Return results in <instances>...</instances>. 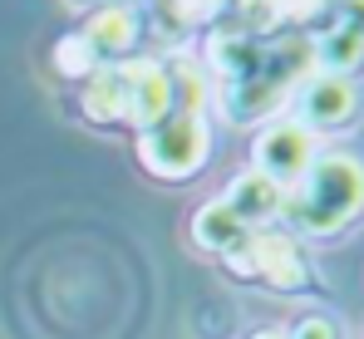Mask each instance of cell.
<instances>
[{
	"mask_svg": "<svg viewBox=\"0 0 364 339\" xmlns=\"http://www.w3.org/2000/svg\"><path fill=\"white\" fill-rule=\"evenodd\" d=\"M364 217V163L355 153H340V148H320V158L310 163L301 182L286 192V217L296 236H315V241H330L340 231Z\"/></svg>",
	"mask_w": 364,
	"mask_h": 339,
	"instance_id": "1",
	"label": "cell"
},
{
	"mask_svg": "<svg viewBox=\"0 0 364 339\" xmlns=\"http://www.w3.org/2000/svg\"><path fill=\"white\" fill-rule=\"evenodd\" d=\"M315 69V45L310 35H286L276 45L261 50V64L246 74L242 84L222 89V104L237 123H256V118H276L286 99H296L301 79Z\"/></svg>",
	"mask_w": 364,
	"mask_h": 339,
	"instance_id": "2",
	"label": "cell"
},
{
	"mask_svg": "<svg viewBox=\"0 0 364 339\" xmlns=\"http://www.w3.org/2000/svg\"><path fill=\"white\" fill-rule=\"evenodd\" d=\"M212 158V128H207V109L178 104L163 123L138 133V163L153 172L158 182H187L197 177L202 163Z\"/></svg>",
	"mask_w": 364,
	"mask_h": 339,
	"instance_id": "3",
	"label": "cell"
},
{
	"mask_svg": "<svg viewBox=\"0 0 364 339\" xmlns=\"http://www.w3.org/2000/svg\"><path fill=\"white\" fill-rule=\"evenodd\" d=\"M320 158V138L305 128L296 113H276V118H266L261 123V133H256V143H251V168L266 172L276 187H296L310 163Z\"/></svg>",
	"mask_w": 364,
	"mask_h": 339,
	"instance_id": "4",
	"label": "cell"
},
{
	"mask_svg": "<svg viewBox=\"0 0 364 339\" xmlns=\"http://www.w3.org/2000/svg\"><path fill=\"white\" fill-rule=\"evenodd\" d=\"M296 118L315 138L325 133H350L355 123L364 118V94L355 79L345 74H325V69H310L296 89Z\"/></svg>",
	"mask_w": 364,
	"mask_h": 339,
	"instance_id": "5",
	"label": "cell"
},
{
	"mask_svg": "<svg viewBox=\"0 0 364 339\" xmlns=\"http://www.w3.org/2000/svg\"><path fill=\"white\" fill-rule=\"evenodd\" d=\"M251 281L281 295H305L315 290V266L305 256V246L296 241V231H251Z\"/></svg>",
	"mask_w": 364,
	"mask_h": 339,
	"instance_id": "6",
	"label": "cell"
},
{
	"mask_svg": "<svg viewBox=\"0 0 364 339\" xmlns=\"http://www.w3.org/2000/svg\"><path fill=\"white\" fill-rule=\"evenodd\" d=\"M119 69H123V84H128V123L138 133L163 123L178 109V84H173L168 64H158V59H123Z\"/></svg>",
	"mask_w": 364,
	"mask_h": 339,
	"instance_id": "7",
	"label": "cell"
},
{
	"mask_svg": "<svg viewBox=\"0 0 364 339\" xmlns=\"http://www.w3.org/2000/svg\"><path fill=\"white\" fill-rule=\"evenodd\" d=\"M79 35L89 40V50L99 55V64H123V59H133L138 40H143V15H138V5H114V0H104V5L84 20Z\"/></svg>",
	"mask_w": 364,
	"mask_h": 339,
	"instance_id": "8",
	"label": "cell"
},
{
	"mask_svg": "<svg viewBox=\"0 0 364 339\" xmlns=\"http://www.w3.org/2000/svg\"><path fill=\"white\" fill-rule=\"evenodd\" d=\"M222 202L237 212V222H242L246 231H266V226H276L286 217V187H276L266 172H256V168L237 172V177L227 182Z\"/></svg>",
	"mask_w": 364,
	"mask_h": 339,
	"instance_id": "9",
	"label": "cell"
},
{
	"mask_svg": "<svg viewBox=\"0 0 364 339\" xmlns=\"http://www.w3.org/2000/svg\"><path fill=\"white\" fill-rule=\"evenodd\" d=\"M261 50H266V40H256L251 30H212L207 35V69L222 79V89H232V84H242L246 74L261 64Z\"/></svg>",
	"mask_w": 364,
	"mask_h": 339,
	"instance_id": "10",
	"label": "cell"
},
{
	"mask_svg": "<svg viewBox=\"0 0 364 339\" xmlns=\"http://www.w3.org/2000/svg\"><path fill=\"white\" fill-rule=\"evenodd\" d=\"M79 113L89 123H128V84H123V69L119 64H99L84 84H79Z\"/></svg>",
	"mask_w": 364,
	"mask_h": 339,
	"instance_id": "11",
	"label": "cell"
},
{
	"mask_svg": "<svg viewBox=\"0 0 364 339\" xmlns=\"http://www.w3.org/2000/svg\"><path fill=\"white\" fill-rule=\"evenodd\" d=\"M246 236H251V231L237 222V212H232L222 197L207 202V207H197V217H192V241H197V251H207V256H232Z\"/></svg>",
	"mask_w": 364,
	"mask_h": 339,
	"instance_id": "12",
	"label": "cell"
},
{
	"mask_svg": "<svg viewBox=\"0 0 364 339\" xmlns=\"http://www.w3.org/2000/svg\"><path fill=\"white\" fill-rule=\"evenodd\" d=\"M50 64L60 69L64 79H74V84H84L94 69H99V55L89 50V40L79 35V30H69L64 40H55V50H50Z\"/></svg>",
	"mask_w": 364,
	"mask_h": 339,
	"instance_id": "13",
	"label": "cell"
},
{
	"mask_svg": "<svg viewBox=\"0 0 364 339\" xmlns=\"http://www.w3.org/2000/svg\"><path fill=\"white\" fill-rule=\"evenodd\" d=\"M153 5H158V15H163L173 30H202V25L222 20L217 0H153Z\"/></svg>",
	"mask_w": 364,
	"mask_h": 339,
	"instance_id": "14",
	"label": "cell"
},
{
	"mask_svg": "<svg viewBox=\"0 0 364 339\" xmlns=\"http://www.w3.org/2000/svg\"><path fill=\"white\" fill-rule=\"evenodd\" d=\"M286 339H345V325L335 320V315H325V310H315V315H301Z\"/></svg>",
	"mask_w": 364,
	"mask_h": 339,
	"instance_id": "15",
	"label": "cell"
},
{
	"mask_svg": "<svg viewBox=\"0 0 364 339\" xmlns=\"http://www.w3.org/2000/svg\"><path fill=\"white\" fill-rule=\"evenodd\" d=\"M266 5L276 10L281 25H315V20H325L330 0H266Z\"/></svg>",
	"mask_w": 364,
	"mask_h": 339,
	"instance_id": "16",
	"label": "cell"
},
{
	"mask_svg": "<svg viewBox=\"0 0 364 339\" xmlns=\"http://www.w3.org/2000/svg\"><path fill=\"white\" fill-rule=\"evenodd\" d=\"M325 20L355 25V30L364 35V0H330V5H325Z\"/></svg>",
	"mask_w": 364,
	"mask_h": 339,
	"instance_id": "17",
	"label": "cell"
},
{
	"mask_svg": "<svg viewBox=\"0 0 364 339\" xmlns=\"http://www.w3.org/2000/svg\"><path fill=\"white\" fill-rule=\"evenodd\" d=\"M251 5H261V0H217V10H222V15H237V20H242Z\"/></svg>",
	"mask_w": 364,
	"mask_h": 339,
	"instance_id": "18",
	"label": "cell"
},
{
	"mask_svg": "<svg viewBox=\"0 0 364 339\" xmlns=\"http://www.w3.org/2000/svg\"><path fill=\"white\" fill-rule=\"evenodd\" d=\"M256 339H286V330H261Z\"/></svg>",
	"mask_w": 364,
	"mask_h": 339,
	"instance_id": "19",
	"label": "cell"
},
{
	"mask_svg": "<svg viewBox=\"0 0 364 339\" xmlns=\"http://www.w3.org/2000/svg\"><path fill=\"white\" fill-rule=\"evenodd\" d=\"M114 5H138V0H114Z\"/></svg>",
	"mask_w": 364,
	"mask_h": 339,
	"instance_id": "20",
	"label": "cell"
}]
</instances>
